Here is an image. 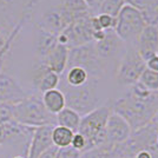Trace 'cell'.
<instances>
[{
    "label": "cell",
    "mask_w": 158,
    "mask_h": 158,
    "mask_svg": "<svg viewBox=\"0 0 158 158\" xmlns=\"http://www.w3.org/2000/svg\"><path fill=\"white\" fill-rule=\"evenodd\" d=\"M112 110L125 119L132 131H136L152 122L158 110V92L149 91L138 81L112 103Z\"/></svg>",
    "instance_id": "cell-1"
},
{
    "label": "cell",
    "mask_w": 158,
    "mask_h": 158,
    "mask_svg": "<svg viewBox=\"0 0 158 158\" xmlns=\"http://www.w3.org/2000/svg\"><path fill=\"white\" fill-rule=\"evenodd\" d=\"M112 111V103H105L81 117L77 132L85 137V151L97 146L111 149L106 145V123Z\"/></svg>",
    "instance_id": "cell-2"
},
{
    "label": "cell",
    "mask_w": 158,
    "mask_h": 158,
    "mask_svg": "<svg viewBox=\"0 0 158 158\" xmlns=\"http://www.w3.org/2000/svg\"><path fill=\"white\" fill-rule=\"evenodd\" d=\"M98 85V79L92 77H90L84 85L78 87L66 85L63 80H60L59 90L65 96L66 107L74 110L83 117L100 106Z\"/></svg>",
    "instance_id": "cell-3"
},
{
    "label": "cell",
    "mask_w": 158,
    "mask_h": 158,
    "mask_svg": "<svg viewBox=\"0 0 158 158\" xmlns=\"http://www.w3.org/2000/svg\"><path fill=\"white\" fill-rule=\"evenodd\" d=\"M13 116L18 124L27 127L57 125L56 116L47 111L43 104L41 97L37 94L27 96L18 104H14Z\"/></svg>",
    "instance_id": "cell-4"
},
{
    "label": "cell",
    "mask_w": 158,
    "mask_h": 158,
    "mask_svg": "<svg viewBox=\"0 0 158 158\" xmlns=\"http://www.w3.org/2000/svg\"><path fill=\"white\" fill-rule=\"evenodd\" d=\"M146 26L143 13L136 7L126 4L117 15V23L114 32L123 43H127L130 46H136L140 32Z\"/></svg>",
    "instance_id": "cell-5"
},
{
    "label": "cell",
    "mask_w": 158,
    "mask_h": 158,
    "mask_svg": "<svg viewBox=\"0 0 158 158\" xmlns=\"http://www.w3.org/2000/svg\"><path fill=\"white\" fill-rule=\"evenodd\" d=\"M73 66L81 67L90 77L99 79L105 72L106 61H104L98 56L94 47V43L92 41L81 46L69 48V59L66 69Z\"/></svg>",
    "instance_id": "cell-6"
},
{
    "label": "cell",
    "mask_w": 158,
    "mask_h": 158,
    "mask_svg": "<svg viewBox=\"0 0 158 158\" xmlns=\"http://www.w3.org/2000/svg\"><path fill=\"white\" fill-rule=\"evenodd\" d=\"M145 69H146L145 61L139 56L136 46H129L123 58L120 59L116 73V79L118 84L130 87L133 84L138 83Z\"/></svg>",
    "instance_id": "cell-7"
},
{
    "label": "cell",
    "mask_w": 158,
    "mask_h": 158,
    "mask_svg": "<svg viewBox=\"0 0 158 158\" xmlns=\"http://www.w3.org/2000/svg\"><path fill=\"white\" fill-rule=\"evenodd\" d=\"M91 15L93 14L78 18L73 23H71L63 32H60L57 35L58 44L65 45L67 48H72V47L81 46L89 43H92L93 30L90 24Z\"/></svg>",
    "instance_id": "cell-8"
},
{
    "label": "cell",
    "mask_w": 158,
    "mask_h": 158,
    "mask_svg": "<svg viewBox=\"0 0 158 158\" xmlns=\"http://www.w3.org/2000/svg\"><path fill=\"white\" fill-rule=\"evenodd\" d=\"M132 133L131 126L122 116L116 112H111L106 123V145L112 150L117 146L126 142Z\"/></svg>",
    "instance_id": "cell-9"
},
{
    "label": "cell",
    "mask_w": 158,
    "mask_h": 158,
    "mask_svg": "<svg viewBox=\"0 0 158 158\" xmlns=\"http://www.w3.org/2000/svg\"><path fill=\"white\" fill-rule=\"evenodd\" d=\"M73 21H74V18L72 15L67 13L59 6L57 8L47 11L46 13L41 17L38 28L46 31L51 34H54V35H58Z\"/></svg>",
    "instance_id": "cell-10"
},
{
    "label": "cell",
    "mask_w": 158,
    "mask_h": 158,
    "mask_svg": "<svg viewBox=\"0 0 158 158\" xmlns=\"http://www.w3.org/2000/svg\"><path fill=\"white\" fill-rule=\"evenodd\" d=\"M28 96L18 80L6 72H0V103L18 104Z\"/></svg>",
    "instance_id": "cell-11"
},
{
    "label": "cell",
    "mask_w": 158,
    "mask_h": 158,
    "mask_svg": "<svg viewBox=\"0 0 158 158\" xmlns=\"http://www.w3.org/2000/svg\"><path fill=\"white\" fill-rule=\"evenodd\" d=\"M54 126L56 125H44L33 129L26 158H38L43 152L53 146L52 130Z\"/></svg>",
    "instance_id": "cell-12"
},
{
    "label": "cell",
    "mask_w": 158,
    "mask_h": 158,
    "mask_svg": "<svg viewBox=\"0 0 158 158\" xmlns=\"http://www.w3.org/2000/svg\"><path fill=\"white\" fill-rule=\"evenodd\" d=\"M136 48L144 61L158 54V27L156 25L146 24L137 39Z\"/></svg>",
    "instance_id": "cell-13"
},
{
    "label": "cell",
    "mask_w": 158,
    "mask_h": 158,
    "mask_svg": "<svg viewBox=\"0 0 158 158\" xmlns=\"http://www.w3.org/2000/svg\"><path fill=\"white\" fill-rule=\"evenodd\" d=\"M60 81V76L52 72L44 66L39 60L35 63L32 70V84L33 87L41 94L46 91L58 89Z\"/></svg>",
    "instance_id": "cell-14"
},
{
    "label": "cell",
    "mask_w": 158,
    "mask_h": 158,
    "mask_svg": "<svg viewBox=\"0 0 158 158\" xmlns=\"http://www.w3.org/2000/svg\"><path fill=\"white\" fill-rule=\"evenodd\" d=\"M67 59H69V48L65 45L58 44L50 53L41 59H38L44 66L52 72L57 73L58 76H63L67 67Z\"/></svg>",
    "instance_id": "cell-15"
},
{
    "label": "cell",
    "mask_w": 158,
    "mask_h": 158,
    "mask_svg": "<svg viewBox=\"0 0 158 158\" xmlns=\"http://www.w3.org/2000/svg\"><path fill=\"white\" fill-rule=\"evenodd\" d=\"M122 43L123 41L118 38L114 30L110 28V30H105L104 39L94 43V47H96V51L99 57L104 61H106L117 54V52L122 47Z\"/></svg>",
    "instance_id": "cell-16"
},
{
    "label": "cell",
    "mask_w": 158,
    "mask_h": 158,
    "mask_svg": "<svg viewBox=\"0 0 158 158\" xmlns=\"http://www.w3.org/2000/svg\"><path fill=\"white\" fill-rule=\"evenodd\" d=\"M41 100L47 111L51 114H58L63 109L66 107L65 96L59 89H53L41 94Z\"/></svg>",
    "instance_id": "cell-17"
},
{
    "label": "cell",
    "mask_w": 158,
    "mask_h": 158,
    "mask_svg": "<svg viewBox=\"0 0 158 158\" xmlns=\"http://www.w3.org/2000/svg\"><path fill=\"white\" fill-rule=\"evenodd\" d=\"M57 45H58L57 35L38 28V35H37V40H35V51H37L38 59L44 58L47 53L51 52Z\"/></svg>",
    "instance_id": "cell-18"
},
{
    "label": "cell",
    "mask_w": 158,
    "mask_h": 158,
    "mask_svg": "<svg viewBox=\"0 0 158 158\" xmlns=\"http://www.w3.org/2000/svg\"><path fill=\"white\" fill-rule=\"evenodd\" d=\"M80 119H81V116L79 113H77L74 110L70 109V107H65L58 114H56V123H57V125L67 127V129H70L74 133L78 131Z\"/></svg>",
    "instance_id": "cell-19"
},
{
    "label": "cell",
    "mask_w": 158,
    "mask_h": 158,
    "mask_svg": "<svg viewBox=\"0 0 158 158\" xmlns=\"http://www.w3.org/2000/svg\"><path fill=\"white\" fill-rule=\"evenodd\" d=\"M90 76L87 74L84 69L73 66L70 69H66L63 77H60V80H63L66 85L72 86V87H78V86L84 85L89 80Z\"/></svg>",
    "instance_id": "cell-20"
},
{
    "label": "cell",
    "mask_w": 158,
    "mask_h": 158,
    "mask_svg": "<svg viewBox=\"0 0 158 158\" xmlns=\"http://www.w3.org/2000/svg\"><path fill=\"white\" fill-rule=\"evenodd\" d=\"M60 7L67 13L71 14L74 20L89 14H94L85 2V0H63Z\"/></svg>",
    "instance_id": "cell-21"
},
{
    "label": "cell",
    "mask_w": 158,
    "mask_h": 158,
    "mask_svg": "<svg viewBox=\"0 0 158 158\" xmlns=\"http://www.w3.org/2000/svg\"><path fill=\"white\" fill-rule=\"evenodd\" d=\"M74 132L64 126L56 125L52 130V143L58 149L71 146Z\"/></svg>",
    "instance_id": "cell-22"
},
{
    "label": "cell",
    "mask_w": 158,
    "mask_h": 158,
    "mask_svg": "<svg viewBox=\"0 0 158 158\" xmlns=\"http://www.w3.org/2000/svg\"><path fill=\"white\" fill-rule=\"evenodd\" d=\"M126 5V0H103L98 10L100 14H109L113 18H117L120 10Z\"/></svg>",
    "instance_id": "cell-23"
},
{
    "label": "cell",
    "mask_w": 158,
    "mask_h": 158,
    "mask_svg": "<svg viewBox=\"0 0 158 158\" xmlns=\"http://www.w3.org/2000/svg\"><path fill=\"white\" fill-rule=\"evenodd\" d=\"M142 85L151 92H158V72L145 69L138 80Z\"/></svg>",
    "instance_id": "cell-24"
},
{
    "label": "cell",
    "mask_w": 158,
    "mask_h": 158,
    "mask_svg": "<svg viewBox=\"0 0 158 158\" xmlns=\"http://www.w3.org/2000/svg\"><path fill=\"white\" fill-rule=\"evenodd\" d=\"M80 158H112V150L105 146H97L81 152Z\"/></svg>",
    "instance_id": "cell-25"
},
{
    "label": "cell",
    "mask_w": 158,
    "mask_h": 158,
    "mask_svg": "<svg viewBox=\"0 0 158 158\" xmlns=\"http://www.w3.org/2000/svg\"><path fill=\"white\" fill-rule=\"evenodd\" d=\"M13 120V104L0 103V125L8 124Z\"/></svg>",
    "instance_id": "cell-26"
},
{
    "label": "cell",
    "mask_w": 158,
    "mask_h": 158,
    "mask_svg": "<svg viewBox=\"0 0 158 158\" xmlns=\"http://www.w3.org/2000/svg\"><path fill=\"white\" fill-rule=\"evenodd\" d=\"M97 19L99 21V25L102 27V30H110L116 27V23H117V18H113L109 14H97Z\"/></svg>",
    "instance_id": "cell-27"
},
{
    "label": "cell",
    "mask_w": 158,
    "mask_h": 158,
    "mask_svg": "<svg viewBox=\"0 0 158 158\" xmlns=\"http://www.w3.org/2000/svg\"><path fill=\"white\" fill-rule=\"evenodd\" d=\"M80 156H81L80 151L73 149L72 146H67V148L58 149L56 158H80Z\"/></svg>",
    "instance_id": "cell-28"
},
{
    "label": "cell",
    "mask_w": 158,
    "mask_h": 158,
    "mask_svg": "<svg viewBox=\"0 0 158 158\" xmlns=\"http://www.w3.org/2000/svg\"><path fill=\"white\" fill-rule=\"evenodd\" d=\"M71 146L73 149L78 150L80 152H84L86 150V139L83 135H80L79 132H76L73 135L72 142H71Z\"/></svg>",
    "instance_id": "cell-29"
},
{
    "label": "cell",
    "mask_w": 158,
    "mask_h": 158,
    "mask_svg": "<svg viewBox=\"0 0 158 158\" xmlns=\"http://www.w3.org/2000/svg\"><path fill=\"white\" fill-rule=\"evenodd\" d=\"M145 66H146L148 70L158 72V54L151 57L149 60H146V61H145Z\"/></svg>",
    "instance_id": "cell-30"
},
{
    "label": "cell",
    "mask_w": 158,
    "mask_h": 158,
    "mask_svg": "<svg viewBox=\"0 0 158 158\" xmlns=\"http://www.w3.org/2000/svg\"><path fill=\"white\" fill-rule=\"evenodd\" d=\"M135 158H153L152 155L148 150H140L135 155Z\"/></svg>",
    "instance_id": "cell-31"
},
{
    "label": "cell",
    "mask_w": 158,
    "mask_h": 158,
    "mask_svg": "<svg viewBox=\"0 0 158 158\" xmlns=\"http://www.w3.org/2000/svg\"><path fill=\"white\" fill-rule=\"evenodd\" d=\"M85 2L89 5V7L91 8V10H96V8H98L99 7V2L98 0H85Z\"/></svg>",
    "instance_id": "cell-32"
},
{
    "label": "cell",
    "mask_w": 158,
    "mask_h": 158,
    "mask_svg": "<svg viewBox=\"0 0 158 158\" xmlns=\"http://www.w3.org/2000/svg\"><path fill=\"white\" fill-rule=\"evenodd\" d=\"M152 123L156 125V127L158 129V110L157 112H156V114H155V117H153V119H152Z\"/></svg>",
    "instance_id": "cell-33"
},
{
    "label": "cell",
    "mask_w": 158,
    "mask_h": 158,
    "mask_svg": "<svg viewBox=\"0 0 158 158\" xmlns=\"http://www.w3.org/2000/svg\"><path fill=\"white\" fill-rule=\"evenodd\" d=\"M10 1H11V0H0V7L2 6V5H7V4H10Z\"/></svg>",
    "instance_id": "cell-34"
},
{
    "label": "cell",
    "mask_w": 158,
    "mask_h": 158,
    "mask_svg": "<svg viewBox=\"0 0 158 158\" xmlns=\"http://www.w3.org/2000/svg\"><path fill=\"white\" fill-rule=\"evenodd\" d=\"M12 158H26L25 156H21V155H15V156H13Z\"/></svg>",
    "instance_id": "cell-35"
},
{
    "label": "cell",
    "mask_w": 158,
    "mask_h": 158,
    "mask_svg": "<svg viewBox=\"0 0 158 158\" xmlns=\"http://www.w3.org/2000/svg\"><path fill=\"white\" fill-rule=\"evenodd\" d=\"M0 158H6V157H5V155H2V153H0Z\"/></svg>",
    "instance_id": "cell-36"
},
{
    "label": "cell",
    "mask_w": 158,
    "mask_h": 158,
    "mask_svg": "<svg viewBox=\"0 0 158 158\" xmlns=\"http://www.w3.org/2000/svg\"><path fill=\"white\" fill-rule=\"evenodd\" d=\"M156 142H157V144H158V132H157V136H156Z\"/></svg>",
    "instance_id": "cell-37"
},
{
    "label": "cell",
    "mask_w": 158,
    "mask_h": 158,
    "mask_svg": "<svg viewBox=\"0 0 158 158\" xmlns=\"http://www.w3.org/2000/svg\"><path fill=\"white\" fill-rule=\"evenodd\" d=\"M102 1H103V0H98V2H99V5H100V2H102Z\"/></svg>",
    "instance_id": "cell-38"
}]
</instances>
